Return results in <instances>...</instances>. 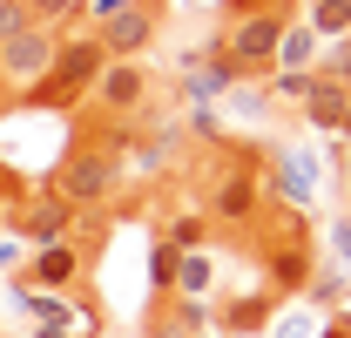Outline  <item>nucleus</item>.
<instances>
[{"label": "nucleus", "instance_id": "obj_1", "mask_svg": "<svg viewBox=\"0 0 351 338\" xmlns=\"http://www.w3.org/2000/svg\"><path fill=\"white\" fill-rule=\"evenodd\" d=\"M122 128H108V135H88L82 149H68V163H61V196H68V210H101L115 190H122Z\"/></svg>", "mask_w": 351, "mask_h": 338}, {"label": "nucleus", "instance_id": "obj_2", "mask_svg": "<svg viewBox=\"0 0 351 338\" xmlns=\"http://www.w3.org/2000/svg\"><path fill=\"white\" fill-rule=\"evenodd\" d=\"M101 41H95V27H75V34H61V47H54V68H47V82L34 88V102H47V109H68V102H82L88 88H95V75H101Z\"/></svg>", "mask_w": 351, "mask_h": 338}, {"label": "nucleus", "instance_id": "obj_3", "mask_svg": "<svg viewBox=\"0 0 351 338\" xmlns=\"http://www.w3.org/2000/svg\"><path fill=\"white\" fill-rule=\"evenodd\" d=\"M54 47H61V27H47V21H27L14 41H0V88H34L47 82V68H54Z\"/></svg>", "mask_w": 351, "mask_h": 338}, {"label": "nucleus", "instance_id": "obj_4", "mask_svg": "<svg viewBox=\"0 0 351 338\" xmlns=\"http://www.w3.org/2000/svg\"><path fill=\"white\" fill-rule=\"evenodd\" d=\"M284 27H291L284 14H237V21H230V34H223L217 47H223V61L237 68V82L257 75V68H270V54H277V41H284Z\"/></svg>", "mask_w": 351, "mask_h": 338}, {"label": "nucleus", "instance_id": "obj_5", "mask_svg": "<svg viewBox=\"0 0 351 338\" xmlns=\"http://www.w3.org/2000/svg\"><path fill=\"white\" fill-rule=\"evenodd\" d=\"M88 102H95L108 122H135V115L149 109V68H142V61H101Z\"/></svg>", "mask_w": 351, "mask_h": 338}, {"label": "nucleus", "instance_id": "obj_6", "mask_svg": "<svg viewBox=\"0 0 351 338\" xmlns=\"http://www.w3.org/2000/svg\"><path fill=\"white\" fill-rule=\"evenodd\" d=\"M68 230H75L68 196H61V190H34V196L14 210V230H7V237H14L21 251H41V244H61Z\"/></svg>", "mask_w": 351, "mask_h": 338}, {"label": "nucleus", "instance_id": "obj_7", "mask_svg": "<svg viewBox=\"0 0 351 338\" xmlns=\"http://www.w3.org/2000/svg\"><path fill=\"white\" fill-rule=\"evenodd\" d=\"M82 257H88V251L75 244V237L27 251V271L14 278V291H54V297H68V284H82Z\"/></svg>", "mask_w": 351, "mask_h": 338}, {"label": "nucleus", "instance_id": "obj_8", "mask_svg": "<svg viewBox=\"0 0 351 338\" xmlns=\"http://www.w3.org/2000/svg\"><path fill=\"white\" fill-rule=\"evenodd\" d=\"M156 0H135V7H122V14H108L101 27H95V41H101V54L108 61H142L149 54V41H156Z\"/></svg>", "mask_w": 351, "mask_h": 338}, {"label": "nucleus", "instance_id": "obj_9", "mask_svg": "<svg viewBox=\"0 0 351 338\" xmlns=\"http://www.w3.org/2000/svg\"><path fill=\"white\" fill-rule=\"evenodd\" d=\"M257 210H263V183H257L243 163L223 169L217 190H210V203H203V216H210V223H257Z\"/></svg>", "mask_w": 351, "mask_h": 338}, {"label": "nucleus", "instance_id": "obj_10", "mask_svg": "<svg viewBox=\"0 0 351 338\" xmlns=\"http://www.w3.org/2000/svg\"><path fill=\"white\" fill-rule=\"evenodd\" d=\"M298 109H304L311 128L338 135V128H345V115H351V88H345V82H324V75H311V95L298 102Z\"/></svg>", "mask_w": 351, "mask_h": 338}, {"label": "nucleus", "instance_id": "obj_11", "mask_svg": "<svg viewBox=\"0 0 351 338\" xmlns=\"http://www.w3.org/2000/svg\"><path fill=\"white\" fill-rule=\"evenodd\" d=\"M217 291V251H176V278H169V297H210Z\"/></svg>", "mask_w": 351, "mask_h": 338}, {"label": "nucleus", "instance_id": "obj_12", "mask_svg": "<svg viewBox=\"0 0 351 338\" xmlns=\"http://www.w3.org/2000/svg\"><path fill=\"white\" fill-rule=\"evenodd\" d=\"M270 257V278L284 284V291H304L311 284V251H304V230L291 237V244H277V251H263Z\"/></svg>", "mask_w": 351, "mask_h": 338}, {"label": "nucleus", "instance_id": "obj_13", "mask_svg": "<svg viewBox=\"0 0 351 338\" xmlns=\"http://www.w3.org/2000/svg\"><path fill=\"white\" fill-rule=\"evenodd\" d=\"M217 325L230 338H257L270 325V297H237V304H217Z\"/></svg>", "mask_w": 351, "mask_h": 338}, {"label": "nucleus", "instance_id": "obj_14", "mask_svg": "<svg viewBox=\"0 0 351 338\" xmlns=\"http://www.w3.org/2000/svg\"><path fill=\"white\" fill-rule=\"evenodd\" d=\"M270 68H284V75H311V68H317V34H311V27H284Z\"/></svg>", "mask_w": 351, "mask_h": 338}, {"label": "nucleus", "instance_id": "obj_15", "mask_svg": "<svg viewBox=\"0 0 351 338\" xmlns=\"http://www.w3.org/2000/svg\"><path fill=\"white\" fill-rule=\"evenodd\" d=\"M311 34H317V47L324 41H351V0H311Z\"/></svg>", "mask_w": 351, "mask_h": 338}, {"label": "nucleus", "instance_id": "obj_16", "mask_svg": "<svg viewBox=\"0 0 351 338\" xmlns=\"http://www.w3.org/2000/svg\"><path fill=\"white\" fill-rule=\"evenodd\" d=\"M169 278H176V251H169V244H156V251H149V291L169 297Z\"/></svg>", "mask_w": 351, "mask_h": 338}, {"label": "nucleus", "instance_id": "obj_17", "mask_svg": "<svg viewBox=\"0 0 351 338\" xmlns=\"http://www.w3.org/2000/svg\"><path fill=\"white\" fill-rule=\"evenodd\" d=\"M27 21H34V14H27L21 0H0V41H14V34H21Z\"/></svg>", "mask_w": 351, "mask_h": 338}, {"label": "nucleus", "instance_id": "obj_18", "mask_svg": "<svg viewBox=\"0 0 351 338\" xmlns=\"http://www.w3.org/2000/svg\"><path fill=\"white\" fill-rule=\"evenodd\" d=\"M331 257L351 271V216H338V223H331Z\"/></svg>", "mask_w": 351, "mask_h": 338}, {"label": "nucleus", "instance_id": "obj_19", "mask_svg": "<svg viewBox=\"0 0 351 338\" xmlns=\"http://www.w3.org/2000/svg\"><path fill=\"white\" fill-rule=\"evenodd\" d=\"M311 95V75H277V102H304Z\"/></svg>", "mask_w": 351, "mask_h": 338}, {"label": "nucleus", "instance_id": "obj_20", "mask_svg": "<svg viewBox=\"0 0 351 338\" xmlns=\"http://www.w3.org/2000/svg\"><path fill=\"white\" fill-rule=\"evenodd\" d=\"M122 7H135V0H88V27H101V21L122 14Z\"/></svg>", "mask_w": 351, "mask_h": 338}, {"label": "nucleus", "instance_id": "obj_21", "mask_svg": "<svg viewBox=\"0 0 351 338\" xmlns=\"http://www.w3.org/2000/svg\"><path fill=\"white\" fill-rule=\"evenodd\" d=\"M21 264H27V251H21L14 237H0V278H7V271H21Z\"/></svg>", "mask_w": 351, "mask_h": 338}, {"label": "nucleus", "instance_id": "obj_22", "mask_svg": "<svg viewBox=\"0 0 351 338\" xmlns=\"http://www.w3.org/2000/svg\"><path fill=\"white\" fill-rule=\"evenodd\" d=\"M243 14H284V0H237Z\"/></svg>", "mask_w": 351, "mask_h": 338}, {"label": "nucleus", "instance_id": "obj_23", "mask_svg": "<svg viewBox=\"0 0 351 338\" xmlns=\"http://www.w3.org/2000/svg\"><path fill=\"white\" fill-rule=\"evenodd\" d=\"M317 338H351V325H345V318H331V325H324Z\"/></svg>", "mask_w": 351, "mask_h": 338}, {"label": "nucleus", "instance_id": "obj_24", "mask_svg": "<svg viewBox=\"0 0 351 338\" xmlns=\"http://www.w3.org/2000/svg\"><path fill=\"white\" fill-rule=\"evenodd\" d=\"M338 135H351V115H345V128H338Z\"/></svg>", "mask_w": 351, "mask_h": 338}, {"label": "nucleus", "instance_id": "obj_25", "mask_svg": "<svg viewBox=\"0 0 351 338\" xmlns=\"http://www.w3.org/2000/svg\"><path fill=\"white\" fill-rule=\"evenodd\" d=\"M189 338H217V332H189Z\"/></svg>", "mask_w": 351, "mask_h": 338}, {"label": "nucleus", "instance_id": "obj_26", "mask_svg": "<svg viewBox=\"0 0 351 338\" xmlns=\"http://www.w3.org/2000/svg\"><path fill=\"white\" fill-rule=\"evenodd\" d=\"M21 7H34V0H21Z\"/></svg>", "mask_w": 351, "mask_h": 338}, {"label": "nucleus", "instance_id": "obj_27", "mask_svg": "<svg viewBox=\"0 0 351 338\" xmlns=\"http://www.w3.org/2000/svg\"><path fill=\"white\" fill-rule=\"evenodd\" d=\"M0 95H7V88H0Z\"/></svg>", "mask_w": 351, "mask_h": 338}]
</instances>
